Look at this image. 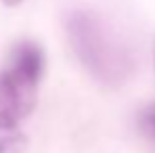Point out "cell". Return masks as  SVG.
Masks as SVG:
<instances>
[{
	"mask_svg": "<svg viewBox=\"0 0 155 153\" xmlns=\"http://www.w3.org/2000/svg\"><path fill=\"white\" fill-rule=\"evenodd\" d=\"M153 61H155V40H153Z\"/></svg>",
	"mask_w": 155,
	"mask_h": 153,
	"instance_id": "52a82bcc",
	"label": "cell"
},
{
	"mask_svg": "<svg viewBox=\"0 0 155 153\" xmlns=\"http://www.w3.org/2000/svg\"><path fill=\"white\" fill-rule=\"evenodd\" d=\"M27 136L19 120L0 111V153H25Z\"/></svg>",
	"mask_w": 155,
	"mask_h": 153,
	"instance_id": "277c9868",
	"label": "cell"
},
{
	"mask_svg": "<svg viewBox=\"0 0 155 153\" xmlns=\"http://www.w3.org/2000/svg\"><path fill=\"white\" fill-rule=\"evenodd\" d=\"M8 69H13L19 76L38 84L42 74H44V52H42V48L29 40L15 44L11 55H8Z\"/></svg>",
	"mask_w": 155,
	"mask_h": 153,
	"instance_id": "3957f363",
	"label": "cell"
},
{
	"mask_svg": "<svg viewBox=\"0 0 155 153\" xmlns=\"http://www.w3.org/2000/svg\"><path fill=\"white\" fill-rule=\"evenodd\" d=\"M2 2H4L6 6H19V4H21L23 0H2Z\"/></svg>",
	"mask_w": 155,
	"mask_h": 153,
	"instance_id": "8992f818",
	"label": "cell"
},
{
	"mask_svg": "<svg viewBox=\"0 0 155 153\" xmlns=\"http://www.w3.org/2000/svg\"><path fill=\"white\" fill-rule=\"evenodd\" d=\"M36 82L19 76L13 69H4L0 74V111L21 120L29 115L36 107Z\"/></svg>",
	"mask_w": 155,
	"mask_h": 153,
	"instance_id": "7a4b0ae2",
	"label": "cell"
},
{
	"mask_svg": "<svg viewBox=\"0 0 155 153\" xmlns=\"http://www.w3.org/2000/svg\"><path fill=\"white\" fill-rule=\"evenodd\" d=\"M138 130L155 147V103L147 105L145 109H140V113H138Z\"/></svg>",
	"mask_w": 155,
	"mask_h": 153,
	"instance_id": "5b68a950",
	"label": "cell"
},
{
	"mask_svg": "<svg viewBox=\"0 0 155 153\" xmlns=\"http://www.w3.org/2000/svg\"><path fill=\"white\" fill-rule=\"evenodd\" d=\"M65 29L82 67L103 86L117 88L134 74L132 51L97 13L84 8L67 13Z\"/></svg>",
	"mask_w": 155,
	"mask_h": 153,
	"instance_id": "6da1fadb",
	"label": "cell"
}]
</instances>
